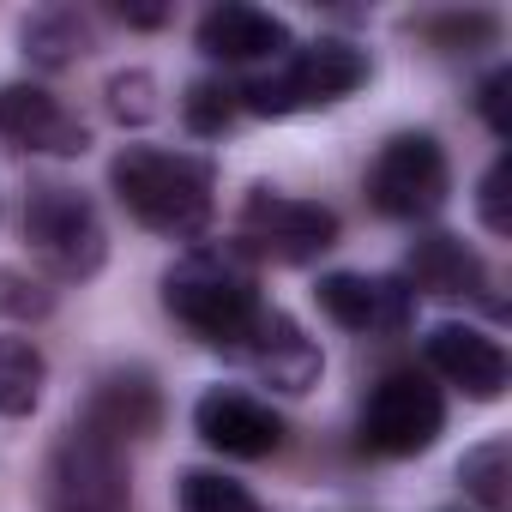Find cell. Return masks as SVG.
I'll return each instance as SVG.
<instances>
[{
	"label": "cell",
	"mask_w": 512,
	"mask_h": 512,
	"mask_svg": "<svg viewBox=\"0 0 512 512\" xmlns=\"http://www.w3.org/2000/svg\"><path fill=\"white\" fill-rule=\"evenodd\" d=\"M109 187L127 205V217H139L145 229L169 235V241H193L211 223V163L187 157V151H163V145H127L109 163Z\"/></svg>",
	"instance_id": "1"
},
{
	"label": "cell",
	"mask_w": 512,
	"mask_h": 512,
	"mask_svg": "<svg viewBox=\"0 0 512 512\" xmlns=\"http://www.w3.org/2000/svg\"><path fill=\"white\" fill-rule=\"evenodd\" d=\"M163 308L199 344L229 350L266 302H260V284H253V266L241 260V247H193L163 272Z\"/></svg>",
	"instance_id": "2"
},
{
	"label": "cell",
	"mask_w": 512,
	"mask_h": 512,
	"mask_svg": "<svg viewBox=\"0 0 512 512\" xmlns=\"http://www.w3.org/2000/svg\"><path fill=\"white\" fill-rule=\"evenodd\" d=\"M356 85H368V55L344 37H320L308 49H290L266 73H253L235 97L253 115H296V109H332Z\"/></svg>",
	"instance_id": "3"
},
{
	"label": "cell",
	"mask_w": 512,
	"mask_h": 512,
	"mask_svg": "<svg viewBox=\"0 0 512 512\" xmlns=\"http://www.w3.org/2000/svg\"><path fill=\"white\" fill-rule=\"evenodd\" d=\"M25 241H31V253L61 284L97 278L103 272V253H109L97 205L79 187H61V181H43V187L25 193Z\"/></svg>",
	"instance_id": "4"
},
{
	"label": "cell",
	"mask_w": 512,
	"mask_h": 512,
	"mask_svg": "<svg viewBox=\"0 0 512 512\" xmlns=\"http://www.w3.org/2000/svg\"><path fill=\"white\" fill-rule=\"evenodd\" d=\"M440 428H446V398L416 368L386 374L362 404V446L380 458H416L440 440Z\"/></svg>",
	"instance_id": "5"
},
{
	"label": "cell",
	"mask_w": 512,
	"mask_h": 512,
	"mask_svg": "<svg viewBox=\"0 0 512 512\" xmlns=\"http://www.w3.org/2000/svg\"><path fill=\"white\" fill-rule=\"evenodd\" d=\"M241 241L253 253H266L278 266H308L320 260L326 247H338V211L296 199V193H272V187H253L241 205Z\"/></svg>",
	"instance_id": "6"
},
{
	"label": "cell",
	"mask_w": 512,
	"mask_h": 512,
	"mask_svg": "<svg viewBox=\"0 0 512 512\" xmlns=\"http://www.w3.org/2000/svg\"><path fill=\"white\" fill-rule=\"evenodd\" d=\"M452 193V169H446V151L428 139V133H398L380 145L374 169H368V199L386 211V217H434Z\"/></svg>",
	"instance_id": "7"
},
{
	"label": "cell",
	"mask_w": 512,
	"mask_h": 512,
	"mask_svg": "<svg viewBox=\"0 0 512 512\" xmlns=\"http://www.w3.org/2000/svg\"><path fill=\"white\" fill-rule=\"evenodd\" d=\"M49 512H133L121 446L97 440L91 428L61 434L55 464H49Z\"/></svg>",
	"instance_id": "8"
},
{
	"label": "cell",
	"mask_w": 512,
	"mask_h": 512,
	"mask_svg": "<svg viewBox=\"0 0 512 512\" xmlns=\"http://www.w3.org/2000/svg\"><path fill=\"white\" fill-rule=\"evenodd\" d=\"M229 356L247 368V374H260L272 392H314L320 386V344L290 320V314H278V308H260L247 326H241V338L229 344Z\"/></svg>",
	"instance_id": "9"
},
{
	"label": "cell",
	"mask_w": 512,
	"mask_h": 512,
	"mask_svg": "<svg viewBox=\"0 0 512 512\" xmlns=\"http://www.w3.org/2000/svg\"><path fill=\"white\" fill-rule=\"evenodd\" d=\"M193 434L223 452V458H272L284 446V422L266 398H253L241 386H211L193 404Z\"/></svg>",
	"instance_id": "10"
},
{
	"label": "cell",
	"mask_w": 512,
	"mask_h": 512,
	"mask_svg": "<svg viewBox=\"0 0 512 512\" xmlns=\"http://www.w3.org/2000/svg\"><path fill=\"white\" fill-rule=\"evenodd\" d=\"M320 308L356 332V338H392L410 326L416 296L404 290V278H368V272H332L320 278Z\"/></svg>",
	"instance_id": "11"
},
{
	"label": "cell",
	"mask_w": 512,
	"mask_h": 512,
	"mask_svg": "<svg viewBox=\"0 0 512 512\" xmlns=\"http://www.w3.org/2000/svg\"><path fill=\"white\" fill-rule=\"evenodd\" d=\"M0 139L19 145V151H43V157H79L91 145L85 121L49 97L43 85H7L0 91Z\"/></svg>",
	"instance_id": "12"
},
{
	"label": "cell",
	"mask_w": 512,
	"mask_h": 512,
	"mask_svg": "<svg viewBox=\"0 0 512 512\" xmlns=\"http://www.w3.org/2000/svg\"><path fill=\"white\" fill-rule=\"evenodd\" d=\"M422 356H428V368L446 380V386H458L464 398H476V404H494L500 392H506V380H512V368H506V350L488 338V332H476V326H434L428 338H422Z\"/></svg>",
	"instance_id": "13"
},
{
	"label": "cell",
	"mask_w": 512,
	"mask_h": 512,
	"mask_svg": "<svg viewBox=\"0 0 512 512\" xmlns=\"http://www.w3.org/2000/svg\"><path fill=\"white\" fill-rule=\"evenodd\" d=\"M199 49H205L211 61L247 67V61H284V55L296 49V37H290L284 19H272V13H260V7H241V0H223V7H211V13L199 19Z\"/></svg>",
	"instance_id": "14"
},
{
	"label": "cell",
	"mask_w": 512,
	"mask_h": 512,
	"mask_svg": "<svg viewBox=\"0 0 512 512\" xmlns=\"http://www.w3.org/2000/svg\"><path fill=\"white\" fill-rule=\"evenodd\" d=\"M157 422H163V398H157L151 374L121 368V374H103V380H97V392H91L79 428H91L97 440L121 446V440H145Z\"/></svg>",
	"instance_id": "15"
},
{
	"label": "cell",
	"mask_w": 512,
	"mask_h": 512,
	"mask_svg": "<svg viewBox=\"0 0 512 512\" xmlns=\"http://www.w3.org/2000/svg\"><path fill=\"white\" fill-rule=\"evenodd\" d=\"M404 290L416 296H440V302H458V296H482L488 290V266H482V253L464 247L458 235H422L410 247V260H404Z\"/></svg>",
	"instance_id": "16"
},
{
	"label": "cell",
	"mask_w": 512,
	"mask_h": 512,
	"mask_svg": "<svg viewBox=\"0 0 512 512\" xmlns=\"http://www.w3.org/2000/svg\"><path fill=\"white\" fill-rule=\"evenodd\" d=\"M49 386V362L25 338H0V416H31Z\"/></svg>",
	"instance_id": "17"
},
{
	"label": "cell",
	"mask_w": 512,
	"mask_h": 512,
	"mask_svg": "<svg viewBox=\"0 0 512 512\" xmlns=\"http://www.w3.org/2000/svg\"><path fill=\"white\" fill-rule=\"evenodd\" d=\"M25 55L37 61V67H67V61H79L85 55V43H91V31H85V19L79 13H31L25 19Z\"/></svg>",
	"instance_id": "18"
},
{
	"label": "cell",
	"mask_w": 512,
	"mask_h": 512,
	"mask_svg": "<svg viewBox=\"0 0 512 512\" xmlns=\"http://www.w3.org/2000/svg\"><path fill=\"white\" fill-rule=\"evenodd\" d=\"M458 476H464V488L488 506V512H506L512 506V446L506 440H482V446H470L464 452V464H458Z\"/></svg>",
	"instance_id": "19"
},
{
	"label": "cell",
	"mask_w": 512,
	"mask_h": 512,
	"mask_svg": "<svg viewBox=\"0 0 512 512\" xmlns=\"http://www.w3.org/2000/svg\"><path fill=\"white\" fill-rule=\"evenodd\" d=\"M175 500H181V512H266L241 482H229L217 470H187L181 488H175Z\"/></svg>",
	"instance_id": "20"
},
{
	"label": "cell",
	"mask_w": 512,
	"mask_h": 512,
	"mask_svg": "<svg viewBox=\"0 0 512 512\" xmlns=\"http://www.w3.org/2000/svg\"><path fill=\"white\" fill-rule=\"evenodd\" d=\"M181 115H187V127H193V133H223V127H229V115H235V91H223V85L199 79V85H187Z\"/></svg>",
	"instance_id": "21"
},
{
	"label": "cell",
	"mask_w": 512,
	"mask_h": 512,
	"mask_svg": "<svg viewBox=\"0 0 512 512\" xmlns=\"http://www.w3.org/2000/svg\"><path fill=\"white\" fill-rule=\"evenodd\" d=\"M109 109H115V121H151L157 115V79L151 73H115L109 79Z\"/></svg>",
	"instance_id": "22"
},
{
	"label": "cell",
	"mask_w": 512,
	"mask_h": 512,
	"mask_svg": "<svg viewBox=\"0 0 512 512\" xmlns=\"http://www.w3.org/2000/svg\"><path fill=\"white\" fill-rule=\"evenodd\" d=\"M476 211L494 235H512V157H494V169L482 175V193H476Z\"/></svg>",
	"instance_id": "23"
},
{
	"label": "cell",
	"mask_w": 512,
	"mask_h": 512,
	"mask_svg": "<svg viewBox=\"0 0 512 512\" xmlns=\"http://www.w3.org/2000/svg\"><path fill=\"white\" fill-rule=\"evenodd\" d=\"M440 49H482V43H494V19L488 13H452V19H428L422 25Z\"/></svg>",
	"instance_id": "24"
},
{
	"label": "cell",
	"mask_w": 512,
	"mask_h": 512,
	"mask_svg": "<svg viewBox=\"0 0 512 512\" xmlns=\"http://www.w3.org/2000/svg\"><path fill=\"white\" fill-rule=\"evenodd\" d=\"M482 121L494 127V139H512V67L482 79Z\"/></svg>",
	"instance_id": "25"
},
{
	"label": "cell",
	"mask_w": 512,
	"mask_h": 512,
	"mask_svg": "<svg viewBox=\"0 0 512 512\" xmlns=\"http://www.w3.org/2000/svg\"><path fill=\"white\" fill-rule=\"evenodd\" d=\"M121 19H127V25H145V31H151V25H163V19H169V7H121Z\"/></svg>",
	"instance_id": "26"
}]
</instances>
